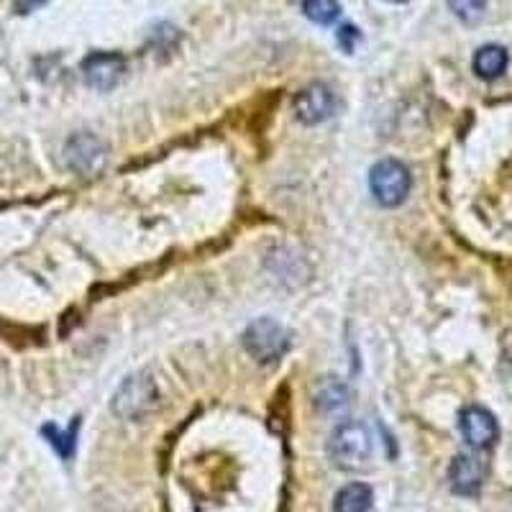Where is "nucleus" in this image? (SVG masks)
I'll return each instance as SVG.
<instances>
[{"instance_id":"obj_18","label":"nucleus","mask_w":512,"mask_h":512,"mask_svg":"<svg viewBox=\"0 0 512 512\" xmlns=\"http://www.w3.org/2000/svg\"><path fill=\"white\" fill-rule=\"evenodd\" d=\"M390 3H408V0H390Z\"/></svg>"},{"instance_id":"obj_17","label":"nucleus","mask_w":512,"mask_h":512,"mask_svg":"<svg viewBox=\"0 0 512 512\" xmlns=\"http://www.w3.org/2000/svg\"><path fill=\"white\" fill-rule=\"evenodd\" d=\"M44 3H49V0H16V13L24 16V13H31L36 11V8H41Z\"/></svg>"},{"instance_id":"obj_3","label":"nucleus","mask_w":512,"mask_h":512,"mask_svg":"<svg viewBox=\"0 0 512 512\" xmlns=\"http://www.w3.org/2000/svg\"><path fill=\"white\" fill-rule=\"evenodd\" d=\"M369 190L382 208H397L413 190V175L400 159H382L369 172Z\"/></svg>"},{"instance_id":"obj_6","label":"nucleus","mask_w":512,"mask_h":512,"mask_svg":"<svg viewBox=\"0 0 512 512\" xmlns=\"http://www.w3.org/2000/svg\"><path fill=\"white\" fill-rule=\"evenodd\" d=\"M128 72V62L121 52H93L82 59V77L88 88L98 93L118 88Z\"/></svg>"},{"instance_id":"obj_12","label":"nucleus","mask_w":512,"mask_h":512,"mask_svg":"<svg viewBox=\"0 0 512 512\" xmlns=\"http://www.w3.org/2000/svg\"><path fill=\"white\" fill-rule=\"evenodd\" d=\"M372 487L364 482H351L333 497V512H369L372 510Z\"/></svg>"},{"instance_id":"obj_8","label":"nucleus","mask_w":512,"mask_h":512,"mask_svg":"<svg viewBox=\"0 0 512 512\" xmlns=\"http://www.w3.org/2000/svg\"><path fill=\"white\" fill-rule=\"evenodd\" d=\"M295 116L305 123V126H318V123L328 121L336 113V93L328 88L326 82H313L308 88H303L295 98Z\"/></svg>"},{"instance_id":"obj_7","label":"nucleus","mask_w":512,"mask_h":512,"mask_svg":"<svg viewBox=\"0 0 512 512\" xmlns=\"http://www.w3.org/2000/svg\"><path fill=\"white\" fill-rule=\"evenodd\" d=\"M459 428L461 436L474 451H487L497 443L500 438V425H497V418L489 413L482 405H469V408L461 410L459 415Z\"/></svg>"},{"instance_id":"obj_9","label":"nucleus","mask_w":512,"mask_h":512,"mask_svg":"<svg viewBox=\"0 0 512 512\" xmlns=\"http://www.w3.org/2000/svg\"><path fill=\"white\" fill-rule=\"evenodd\" d=\"M484 474H487V466H484V461L479 456L459 454L451 461L448 482H451V489H454L456 495L477 497L484 484Z\"/></svg>"},{"instance_id":"obj_15","label":"nucleus","mask_w":512,"mask_h":512,"mask_svg":"<svg viewBox=\"0 0 512 512\" xmlns=\"http://www.w3.org/2000/svg\"><path fill=\"white\" fill-rule=\"evenodd\" d=\"M448 8L464 24H477L487 11V0H448Z\"/></svg>"},{"instance_id":"obj_1","label":"nucleus","mask_w":512,"mask_h":512,"mask_svg":"<svg viewBox=\"0 0 512 512\" xmlns=\"http://www.w3.org/2000/svg\"><path fill=\"white\" fill-rule=\"evenodd\" d=\"M372 451V433L367 425L356 423V420L336 425V431L328 438V459L336 469H344V472H359L361 466L369 464Z\"/></svg>"},{"instance_id":"obj_11","label":"nucleus","mask_w":512,"mask_h":512,"mask_svg":"<svg viewBox=\"0 0 512 512\" xmlns=\"http://www.w3.org/2000/svg\"><path fill=\"white\" fill-rule=\"evenodd\" d=\"M507 64H510V54L500 44H484L474 54V72L482 80H497V77H502L507 70Z\"/></svg>"},{"instance_id":"obj_16","label":"nucleus","mask_w":512,"mask_h":512,"mask_svg":"<svg viewBox=\"0 0 512 512\" xmlns=\"http://www.w3.org/2000/svg\"><path fill=\"white\" fill-rule=\"evenodd\" d=\"M336 41H338V47L344 49L346 54H354L356 47L361 44V31L356 29L354 24H344V26H338L336 31Z\"/></svg>"},{"instance_id":"obj_10","label":"nucleus","mask_w":512,"mask_h":512,"mask_svg":"<svg viewBox=\"0 0 512 512\" xmlns=\"http://www.w3.org/2000/svg\"><path fill=\"white\" fill-rule=\"evenodd\" d=\"M354 395H351V387L338 377H323L315 382L313 387V405L318 413L323 415H344L351 408Z\"/></svg>"},{"instance_id":"obj_13","label":"nucleus","mask_w":512,"mask_h":512,"mask_svg":"<svg viewBox=\"0 0 512 512\" xmlns=\"http://www.w3.org/2000/svg\"><path fill=\"white\" fill-rule=\"evenodd\" d=\"M303 13L315 26H331L341 16L338 0H303Z\"/></svg>"},{"instance_id":"obj_14","label":"nucleus","mask_w":512,"mask_h":512,"mask_svg":"<svg viewBox=\"0 0 512 512\" xmlns=\"http://www.w3.org/2000/svg\"><path fill=\"white\" fill-rule=\"evenodd\" d=\"M77 420H80V418H77ZM77 420L70 425V431H67V433H62V431H59V428H57V425H52V423L44 425V428H41V433H44V436L49 438V443H52V446L57 448V454L62 456L64 461H70L72 454H75L77 425H80V423H77Z\"/></svg>"},{"instance_id":"obj_5","label":"nucleus","mask_w":512,"mask_h":512,"mask_svg":"<svg viewBox=\"0 0 512 512\" xmlns=\"http://www.w3.org/2000/svg\"><path fill=\"white\" fill-rule=\"evenodd\" d=\"M64 164L77 177H98L108 164V144L93 131H77L64 144Z\"/></svg>"},{"instance_id":"obj_4","label":"nucleus","mask_w":512,"mask_h":512,"mask_svg":"<svg viewBox=\"0 0 512 512\" xmlns=\"http://www.w3.org/2000/svg\"><path fill=\"white\" fill-rule=\"evenodd\" d=\"M241 344L259 364H274L290 349V333L274 318H259L246 326Z\"/></svg>"},{"instance_id":"obj_2","label":"nucleus","mask_w":512,"mask_h":512,"mask_svg":"<svg viewBox=\"0 0 512 512\" xmlns=\"http://www.w3.org/2000/svg\"><path fill=\"white\" fill-rule=\"evenodd\" d=\"M159 408V387L149 374H134L123 379L111 402V410L126 423L146 420Z\"/></svg>"}]
</instances>
